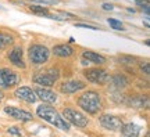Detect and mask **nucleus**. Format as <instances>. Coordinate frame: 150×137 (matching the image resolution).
I'll return each mask as SVG.
<instances>
[{"instance_id":"1","label":"nucleus","mask_w":150,"mask_h":137,"mask_svg":"<svg viewBox=\"0 0 150 137\" xmlns=\"http://www.w3.org/2000/svg\"><path fill=\"white\" fill-rule=\"evenodd\" d=\"M36 114H38V116H40L42 119H45L46 122L54 125L56 127H59V129H61V130H65V132H67V130H70V123L65 121L64 118L60 115L53 107L43 105L42 104V105L38 107Z\"/></svg>"},{"instance_id":"2","label":"nucleus","mask_w":150,"mask_h":137,"mask_svg":"<svg viewBox=\"0 0 150 137\" xmlns=\"http://www.w3.org/2000/svg\"><path fill=\"white\" fill-rule=\"evenodd\" d=\"M78 104L88 114H96L102 107V100H100V96L97 94L96 91H86L79 97Z\"/></svg>"},{"instance_id":"3","label":"nucleus","mask_w":150,"mask_h":137,"mask_svg":"<svg viewBox=\"0 0 150 137\" xmlns=\"http://www.w3.org/2000/svg\"><path fill=\"white\" fill-rule=\"evenodd\" d=\"M29 58L33 64H45L49 60V50L42 44H33L29 48Z\"/></svg>"},{"instance_id":"4","label":"nucleus","mask_w":150,"mask_h":137,"mask_svg":"<svg viewBox=\"0 0 150 137\" xmlns=\"http://www.w3.org/2000/svg\"><path fill=\"white\" fill-rule=\"evenodd\" d=\"M63 116H64V119L67 122H70V123H72V125L78 127H85L88 125L86 116H83V114H81L78 111L71 110V108H65L63 111Z\"/></svg>"},{"instance_id":"5","label":"nucleus","mask_w":150,"mask_h":137,"mask_svg":"<svg viewBox=\"0 0 150 137\" xmlns=\"http://www.w3.org/2000/svg\"><path fill=\"white\" fill-rule=\"evenodd\" d=\"M85 78L92 83H97V84H104L110 79V76L107 75V72L104 69H99V68H92V69H86L85 72Z\"/></svg>"},{"instance_id":"6","label":"nucleus","mask_w":150,"mask_h":137,"mask_svg":"<svg viewBox=\"0 0 150 137\" xmlns=\"http://www.w3.org/2000/svg\"><path fill=\"white\" fill-rule=\"evenodd\" d=\"M59 71L57 69H47V71H45L42 74L36 75L33 80H35V83L38 84H43V86H53L54 82L59 79Z\"/></svg>"},{"instance_id":"7","label":"nucleus","mask_w":150,"mask_h":137,"mask_svg":"<svg viewBox=\"0 0 150 137\" xmlns=\"http://www.w3.org/2000/svg\"><path fill=\"white\" fill-rule=\"evenodd\" d=\"M100 123L107 130H120L124 123L122 121L114 115H103L100 116Z\"/></svg>"},{"instance_id":"8","label":"nucleus","mask_w":150,"mask_h":137,"mask_svg":"<svg viewBox=\"0 0 150 137\" xmlns=\"http://www.w3.org/2000/svg\"><path fill=\"white\" fill-rule=\"evenodd\" d=\"M17 83V75L10 69H0V87H11Z\"/></svg>"},{"instance_id":"9","label":"nucleus","mask_w":150,"mask_h":137,"mask_svg":"<svg viewBox=\"0 0 150 137\" xmlns=\"http://www.w3.org/2000/svg\"><path fill=\"white\" fill-rule=\"evenodd\" d=\"M4 112L7 115H10L11 118H14V119L21 121V122H27V121H31V119H32V115H31L29 112L18 110V108H13V107H6Z\"/></svg>"},{"instance_id":"10","label":"nucleus","mask_w":150,"mask_h":137,"mask_svg":"<svg viewBox=\"0 0 150 137\" xmlns=\"http://www.w3.org/2000/svg\"><path fill=\"white\" fill-rule=\"evenodd\" d=\"M82 89H85V83H82L79 80H71V82H65V83L61 84V91L67 93V94L76 93Z\"/></svg>"},{"instance_id":"11","label":"nucleus","mask_w":150,"mask_h":137,"mask_svg":"<svg viewBox=\"0 0 150 137\" xmlns=\"http://www.w3.org/2000/svg\"><path fill=\"white\" fill-rule=\"evenodd\" d=\"M16 96L18 98L27 101V103H31V104L36 101V93L32 89H29V87H20L16 91Z\"/></svg>"},{"instance_id":"12","label":"nucleus","mask_w":150,"mask_h":137,"mask_svg":"<svg viewBox=\"0 0 150 137\" xmlns=\"http://www.w3.org/2000/svg\"><path fill=\"white\" fill-rule=\"evenodd\" d=\"M8 60L18 68H25V64L22 61V50L21 47H14L8 54Z\"/></svg>"},{"instance_id":"13","label":"nucleus","mask_w":150,"mask_h":137,"mask_svg":"<svg viewBox=\"0 0 150 137\" xmlns=\"http://www.w3.org/2000/svg\"><path fill=\"white\" fill-rule=\"evenodd\" d=\"M140 129L142 127L139 125H135V123H127V125H122L121 126V134L125 137H136L139 136Z\"/></svg>"},{"instance_id":"14","label":"nucleus","mask_w":150,"mask_h":137,"mask_svg":"<svg viewBox=\"0 0 150 137\" xmlns=\"http://www.w3.org/2000/svg\"><path fill=\"white\" fill-rule=\"evenodd\" d=\"M35 93L38 94L39 98H42L43 101H46V103H54V101L57 100V96L54 91L52 90H47V89H42V87H38L35 90Z\"/></svg>"},{"instance_id":"15","label":"nucleus","mask_w":150,"mask_h":137,"mask_svg":"<svg viewBox=\"0 0 150 137\" xmlns=\"http://www.w3.org/2000/svg\"><path fill=\"white\" fill-rule=\"evenodd\" d=\"M53 53L57 57H70L71 54L74 53V50L68 44H59V46L53 47Z\"/></svg>"},{"instance_id":"16","label":"nucleus","mask_w":150,"mask_h":137,"mask_svg":"<svg viewBox=\"0 0 150 137\" xmlns=\"http://www.w3.org/2000/svg\"><path fill=\"white\" fill-rule=\"evenodd\" d=\"M82 57L93 64H104L106 63V58L103 57V56H100V54H97V53H93V51H83V53H82Z\"/></svg>"},{"instance_id":"17","label":"nucleus","mask_w":150,"mask_h":137,"mask_svg":"<svg viewBox=\"0 0 150 137\" xmlns=\"http://www.w3.org/2000/svg\"><path fill=\"white\" fill-rule=\"evenodd\" d=\"M129 104H131V107H135V108H143V107H147L149 101H147V98H143V97H134L129 100Z\"/></svg>"},{"instance_id":"18","label":"nucleus","mask_w":150,"mask_h":137,"mask_svg":"<svg viewBox=\"0 0 150 137\" xmlns=\"http://www.w3.org/2000/svg\"><path fill=\"white\" fill-rule=\"evenodd\" d=\"M112 84L117 87V89H121V87H125L127 84H128V80H127V78H124V76H121V75H117V76H114L112 78Z\"/></svg>"},{"instance_id":"19","label":"nucleus","mask_w":150,"mask_h":137,"mask_svg":"<svg viewBox=\"0 0 150 137\" xmlns=\"http://www.w3.org/2000/svg\"><path fill=\"white\" fill-rule=\"evenodd\" d=\"M11 43H13V37L7 33H0V50L1 48L8 47Z\"/></svg>"},{"instance_id":"20","label":"nucleus","mask_w":150,"mask_h":137,"mask_svg":"<svg viewBox=\"0 0 150 137\" xmlns=\"http://www.w3.org/2000/svg\"><path fill=\"white\" fill-rule=\"evenodd\" d=\"M29 10L36 13V14H42V15H46L47 14V8L43 7V6H29Z\"/></svg>"},{"instance_id":"21","label":"nucleus","mask_w":150,"mask_h":137,"mask_svg":"<svg viewBox=\"0 0 150 137\" xmlns=\"http://www.w3.org/2000/svg\"><path fill=\"white\" fill-rule=\"evenodd\" d=\"M108 24H110V27L114 28V29H117V31H124V29H125L122 24L120 21H117V20H114V18H110V20H108Z\"/></svg>"},{"instance_id":"22","label":"nucleus","mask_w":150,"mask_h":137,"mask_svg":"<svg viewBox=\"0 0 150 137\" xmlns=\"http://www.w3.org/2000/svg\"><path fill=\"white\" fill-rule=\"evenodd\" d=\"M7 132L10 133V134H14V136H21V132H20V130H18V129H17V127H8V130H7Z\"/></svg>"},{"instance_id":"23","label":"nucleus","mask_w":150,"mask_h":137,"mask_svg":"<svg viewBox=\"0 0 150 137\" xmlns=\"http://www.w3.org/2000/svg\"><path fill=\"white\" fill-rule=\"evenodd\" d=\"M76 28H86V29H99V28L96 27H92V25H85V24H76Z\"/></svg>"},{"instance_id":"24","label":"nucleus","mask_w":150,"mask_h":137,"mask_svg":"<svg viewBox=\"0 0 150 137\" xmlns=\"http://www.w3.org/2000/svg\"><path fill=\"white\" fill-rule=\"evenodd\" d=\"M140 68H142V71H143L146 75H149V63H147V61H146L145 64H142Z\"/></svg>"},{"instance_id":"25","label":"nucleus","mask_w":150,"mask_h":137,"mask_svg":"<svg viewBox=\"0 0 150 137\" xmlns=\"http://www.w3.org/2000/svg\"><path fill=\"white\" fill-rule=\"evenodd\" d=\"M136 3L139 6H142V7H145V6H149V0H135Z\"/></svg>"},{"instance_id":"26","label":"nucleus","mask_w":150,"mask_h":137,"mask_svg":"<svg viewBox=\"0 0 150 137\" xmlns=\"http://www.w3.org/2000/svg\"><path fill=\"white\" fill-rule=\"evenodd\" d=\"M112 8H114V7H112L111 4H108V3H104V4H103V10H112Z\"/></svg>"},{"instance_id":"27","label":"nucleus","mask_w":150,"mask_h":137,"mask_svg":"<svg viewBox=\"0 0 150 137\" xmlns=\"http://www.w3.org/2000/svg\"><path fill=\"white\" fill-rule=\"evenodd\" d=\"M0 98H1V96H0Z\"/></svg>"}]
</instances>
